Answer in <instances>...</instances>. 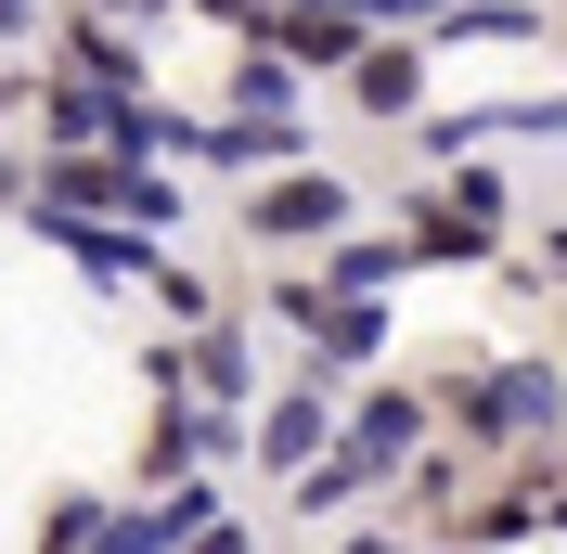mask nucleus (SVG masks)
I'll list each match as a JSON object with an SVG mask.
<instances>
[{
  "instance_id": "nucleus-12",
  "label": "nucleus",
  "mask_w": 567,
  "mask_h": 554,
  "mask_svg": "<svg viewBox=\"0 0 567 554\" xmlns=\"http://www.w3.org/2000/svg\"><path fill=\"white\" fill-rule=\"evenodd\" d=\"M0 207H13V168H0Z\"/></svg>"
},
{
  "instance_id": "nucleus-3",
  "label": "nucleus",
  "mask_w": 567,
  "mask_h": 554,
  "mask_svg": "<svg viewBox=\"0 0 567 554\" xmlns=\"http://www.w3.org/2000/svg\"><path fill=\"white\" fill-rule=\"evenodd\" d=\"M39 130H52V142H116V91H91V78H52Z\"/></svg>"
},
{
  "instance_id": "nucleus-8",
  "label": "nucleus",
  "mask_w": 567,
  "mask_h": 554,
  "mask_svg": "<svg viewBox=\"0 0 567 554\" xmlns=\"http://www.w3.org/2000/svg\"><path fill=\"white\" fill-rule=\"evenodd\" d=\"M194 375L233 400V387H246V322H207V336H194Z\"/></svg>"
},
{
  "instance_id": "nucleus-6",
  "label": "nucleus",
  "mask_w": 567,
  "mask_h": 554,
  "mask_svg": "<svg viewBox=\"0 0 567 554\" xmlns=\"http://www.w3.org/2000/svg\"><path fill=\"white\" fill-rule=\"evenodd\" d=\"M349 78H361V91H349L361 116H413V78H425V65H413V52H361Z\"/></svg>"
},
{
  "instance_id": "nucleus-10",
  "label": "nucleus",
  "mask_w": 567,
  "mask_h": 554,
  "mask_svg": "<svg viewBox=\"0 0 567 554\" xmlns=\"http://www.w3.org/2000/svg\"><path fill=\"white\" fill-rule=\"evenodd\" d=\"M104 13H168V0H104Z\"/></svg>"
},
{
  "instance_id": "nucleus-11",
  "label": "nucleus",
  "mask_w": 567,
  "mask_h": 554,
  "mask_svg": "<svg viewBox=\"0 0 567 554\" xmlns=\"http://www.w3.org/2000/svg\"><path fill=\"white\" fill-rule=\"evenodd\" d=\"M349 554H400V542H349Z\"/></svg>"
},
{
  "instance_id": "nucleus-4",
  "label": "nucleus",
  "mask_w": 567,
  "mask_h": 554,
  "mask_svg": "<svg viewBox=\"0 0 567 554\" xmlns=\"http://www.w3.org/2000/svg\"><path fill=\"white\" fill-rule=\"evenodd\" d=\"M233 116L284 130V116H297V65H284V52H246V65H233Z\"/></svg>"
},
{
  "instance_id": "nucleus-7",
  "label": "nucleus",
  "mask_w": 567,
  "mask_h": 554,
  "mask_svg": "<svg viewBox=\"0 0 567 554\" xmlns=\"http://www.w3.org/2000/svg\"><path fill=\"white\" fill-rule=\"evenodd\" d=\"M310 439H322V387H297V400L258 425V451H271V464H310Z\"/></svg>"
},
{
  "instance_id": "nucleus-1",
  "label": "nucleus",
  "mask_w": 567,
  "mask_h": 554,
  "mask_svg": "<svg viewBox=\"0 0 567 554\" xmlns=\"http://www.w3.org/2000/svg\"><path fill=\"white\" fill-rule=\"evenodd\" d=\"M555 413H567L555 361H503V375H477V400H464V425H477V439H542Z\"/></svg>"
},
{
  "instance_id": "nucleus-2",
  "label": "nucleus",
  "mask_w": 567,
  "mask_h": 554,
  "mask_svg": "<svg viewBox=\"0 0 567 554\" xmlns=\"http://www.w3.org/2000/svg\"><path fill=\"white\" fill-rule=\"evenodd\" d=\"M258 233H271V245H297V233H336V219H349V181H336V168H297V181H271V194H258Z\"/></svg>"
},
{
  "instance_id": "nucleus-5",
  "label": "nucleus",
  "mask_w": 567,
  "mask_h": 554,
  "mask_svg": "<svg viewBox=\"0 0 567 554\" xmlns=\"http://www.w3.org/2000/svg\"><path fill=\"white\" fill-rule=\"evenodd\" d=\"M413 425H425L413 400H374V413L349 425V451H336V464H361V478H374V464H400V451H413Z\"/></svg>"
},
{
  "instance_id": "nucleus-9",
  "label": "nucleus",
  "mask_w": 567,
  "mask_h": 554,
  "mask_svg": "<svg viewBox=\"0 0 567 554\" xmlns=\"http://www.w3.org/2000/svg\"><path fill=\"white\" fill-rule=\"evenodd\" d=\"M349 13H452V0H349Z\"/></svg>"
}]
</instances>
